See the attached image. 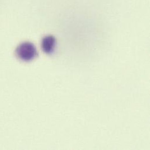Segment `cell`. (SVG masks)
I'll list each match as a JSON object with an SVG mask.
<instances>
[{"mask_svg": "<svg viewBox=\"0 0 150 150\" xmlns=\"http://www.w3.org/2000/svg\"><path fill=\"white\" fill-rule=\"evenodd\" d=\"M17 56L22 60L30 62L38 56L35 46L30 42H24L21 44L16 50Z\"/></svg>", "mask_w": 150, "mask_h": 150, "instance_id": "1", "label": "cell"}, {"mask_svg": "<svg viewBox=\"0 0 150 150\" xmlns=\"http://www.w3.org/2000/svg\"><path fill=\"white\" fill-rule=\"evenodd\" d=\"M56 39L52 35L45 37L42 41V49L47 54L52 53L56 46Z\"/></svg>", "mask_w": 150, "mask_h": 150, "instance_id": "2", "label": "cell"}]
</instances>
